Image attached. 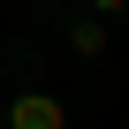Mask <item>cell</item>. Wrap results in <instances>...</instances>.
I'll return each mask as SVG.
<instances>
[{"instance_id":"cell-1","label":"cell","mask_w":129,"mask_h":129,"mask_svg":"<svg viewBox=\"0 0 129 129\" xmlns=\"http://www.w3.org/2000/svg\"><path fill=\"white\" fill-rule=\"evenodd\" d=\"M0 121H8V129H69V106H61L53 91H15Z\"/></svg>"},{"instance_id":"cell-2","label":"cell","mask_w":129,"mask_h":129,"mask_svg":"<svg viewBox=\"0 0 129 129\" xmlns=\"http://www.w3.org/2000/svg\"><path fill=\"white\" fill-rule=\"evenodd\" d=\"M69 53L76 61H99L106 53V15L91 8V15H69Z\"/></svg>"},{"instance_id":"cell-3","label":"cell","mask_w":129,"mask_h":129,"mask_svg":"<svg viewBox=\"0 0 129 129\" xmlns=\"http://www.w3.org/2000/svg\"><path fill=\"white\" fill-rule=\"evenodd\" d=\"M84 8H99V15H121V8H129V0H84Z\"/></svg>"}]
</instances>
